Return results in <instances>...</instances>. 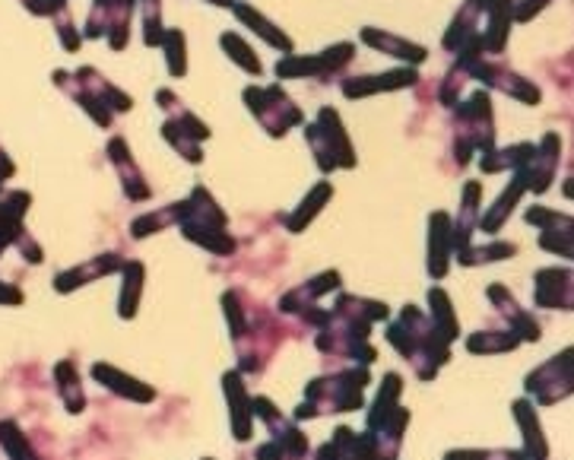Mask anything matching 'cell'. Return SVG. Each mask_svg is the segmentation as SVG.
I'll list each match as a JSON object with an SVG mask.
<instances>
[{
    "mask_svg": "<svg viewBox=\"0 0 574 460\" xmlns=\"http://www.w3.org/2000/svg\"><path fill=\"white\" fill-rule=\"evenodd\" d=\"M387 340H391V346L406 362H413L416 375L422 381H432L438 375V368L451 359V343L444 340L435 330V324L413 305H406L400 311V318L387 327Z\"/></svg>",
    "mask_w": 574,
    "mask_h": 460,
    "instance_id": "obj_2",
    "label": "cell"
},
{
    "mask_svg": "<svg viewBox=\"0 0 574 460\" xmlns=\"http://www.w3.org/2000/svg\"><path fill=\"white\" fill-rule=\"evenodd\" d=\"M416 70L400 67V70H387V73H372V77H356V80H343V96L346 99H359V96H372V92H391V89H406L416 86Z\"/></svg>",
    "mask_w": 574,
    "mask_h": 460,
    "instance_id": "obj_17",
    "label": "cell"
},
{
    "mask_svg": "<svg viewBox=\"0 0 574 460\" xmlns=\"http://www.w3.org/2000/svg\"><path fill=\"white\" fill-rule=\"evenodd\" d=\"M165 48V58H169V73L172 77H184V70H188V58H184V35L178 29H169L162 35V42Z\"/></svg>",
    "mask_w": 574,
    "mask_h": 460,
    "instance_id": "obj_33",
    "label": "cell"
},
{
    "mask_svg": "<svg viewBox=\"0 0 574 460\" xmlns=\"http://www.w3.org/2000/svg\"><path fill=\"white\" fill-rule=\"evenodd\" d=\"M337 289H340V273L327 270L321 276H314V280L289 289L280 299V311L289 318H299L308 327H321L330 318V308H321L318 302L327 296V292H337Z\"/></svg>",
    "mask_w": 574,
    "mask_h": 460,
    "instance_id": "obj_8",
    "label": "cell"
},
{
    "mask_svg": "<svg viewBox=\"0 0 574 460\" xmlns=\"http://www.w3.org/2000/svg\"><path fill=\"white\" fill-rule=\"evenodd\" d=\"M527 223L540 226V248L552 251L559 257H571V216L559 210H546V207H530L527 210Z\"/></svg>",
    "mask_w": 574,
    "mask_h": 460,
    "instance_id": "obj_15",
    "label": "cell"
},
{
    "mask_svg": "<svg viewBox=\"0 0 574 460\" xmlns=\"http://www.w3.org/2000/svg\"><path fill=\"white\" fill-rule=\"evenodd\" d=\"M58 35H61V42H64V48H80V35H73V20H70V13L67 10H61L58 13Z\"/></svg>",
    "mask_w": 574,
    "mask_h": 460,
    "instance_id": "obj_38",
    "label": "cell"
},
{
    "mask_svg": "<svg viewBox=\"0 0 574 460\" xmlns=\"http://www.w3.org/2000/svg\"><path fill=\"white\" fill-rule=\"evenodd\" d=\"M495 146V131H492V102L489 92H473V96L460 105L457 124H454V150L451 156L464 169L470 162V150L489 153Z\"/></svg>",
    "mask_w": 574,
    "mask_h": 460,
    "instance_id": "obj_6",
    "label": "cell"
},
{
    "mask_svg": "<svg viewBox=\"0 0 574 460\" xmlns=\"http://www.w3.org/2000/svg\"><path fill=\"white\" fill-rule=\"evenodd\" d=\"M549 0H521V4H514V20L517 23H527L533 13H540Z\"/></svg>",
    "mask_w": 574,
    "mask_h": 460,
    "instance_id": "obj_39",
    "label": "cell"
},
{
    "mask_svg": "<svg viewBox=\"0 0 574 460\" xmlns=\"http://www.w3.org/2000/svg\"><path fill=\"white\" fill-rule=\"evenodd\" d=\"M362 42L384 51V54H391V58L410 61V64H422L425 58H429V51H425L422 45H413V42L400 39V35L381 32V29H362Z\"/></svg>",
    "mask_w": 574,
    "mask_h": 460,
    "instance_id": "obj_21",
    "label": "cell"
},
{
    "mask_svg": "<svg viewBox=\"0 0 574 460\" xmlns=\"http://www.w3.org/2000/svg\"><path fill=\"white\" fill-rule=\"evenodd\" d=\"M489 302L495 305V311L502 315L508 324H511V330L521 340H540L543 334H540V321H533V315H527V311L514 302V296H508V289L505 286H489Z\"/></svg>",
    "mask_w": 574,
    "mask_h": 460,
    "instance_id": "obj_18",
    "label": "cell"
},
{
    "mask_svg": "<svg viewBox=\"0 0 574 460\" xmlns=\"http://www.w3.org/2000/svg\"><path fill=\"white\" fill-rule=\"evenodd\" d=\"M521 337L514 334V330H479V334L467 337V349L470 353H511L517 349Z\"/></svg>",
    "mask_w": 574,
    "mask_h": 460,
    "instance_id": "obj_28",
    "label": "cell"
},
{
    "mask_svg": "<svg viewBox=\"0 0 574 460\" xmlns=\"http://www.w3.org/2000/svg\"><path fill=\"white\" fill-rule=\"evenodd\" d=\"M353 42L333 45L321 54H311V58H299V54H286V58L276 64V77L283 80H327L333 73H340L349 61H353Z\"/></svg>",
    "mask_w": 574,
    "mask_h": 460,
    "instance_id": "obj_11",
    "label": "cell"
},
{
    "mask_svg": "<svg viewBox=\"0 0 574 460\" xmlns=\"http://www.w3.org/2000/svg\"><path fill=\"white\" fill-rule=\"evenodd\" d=\"M368 384V365L343 368L337 375H327L308 384L305 403L295 410V419H314L324 413H349L362 407V391Z\"/></svg>",
    "mask_w": 574,
    "mask_h": 460,
    "instance_id": "obj_4",
    "label": "cell"
},
{
    "mask_svg": "<svg viewBox=\"0 0 574 460\" xmlns=\"http://www.w3.org/2000/svg\"><path fill=\"white\" fill-rule=\"evenodd\" d=\"M156 99L169 102V105H162V108H165V112H172V118L165 121V127H162L165 140H169L188 162H200V140L210 137V127L203 124L200 118H194L188 108H184V102H178L175 92L162 89Z\"/></svg>",
    "mask_w": 574,
    "mask_h": 460,
    "instance_id": "obj_9",
    "label": "cell"
},
{
    "mask_svg": "<svg viewBox=\"0 0 574 460\" xmlns=\"http://www.w3.org/2000/svg\"><path fill=\"white\" fill-rule=\"evenodd\" d=\"M127 286H124V296H121V315L131 318L137 311V299H140V283H143V267L140 264H127Z\"/></svg>",
    "mask_w": 574,
    "mask_h": 460,
    "instance_id": "obj_35",
    "label": "cell"
},
{
    "mask_svg": "<svg viewBox=\"0 0 574 460\" xmlns=\"http://www.w3.org/2000/svg\"><path fill=\"white\" fill-rule=\"evenodd\" d=\"M210 4H216V7H235V0H210Z\"/></svg>",
    "mask_w": 574,
    "mask_h": 460,
    "instance_id": "obj_40",
    "label": "cell"
},
{
    "mask_svg": "<svg viewBox=\"0 0 574 460\" xmlns=\"http://www.w3.org/2000/svg\"><path fill=\"white\" fill-rule=\"evenodd\" d=\"M527 394L536 397V403H543V407L559 403L562 397L571 394V349H565V353L536 368L527 378Z\"/></svg>",
    "mask_w": 574,
    "mask_h": 460,
    "instance_id": "obj_14",
    "label": "cell"
},
{
    "mask_svg": "<svg viewBox=\"0 0 574 460\" xmlns=\"http://www.w3.org/2000/svg\"><path fill=\"white\" fill-rule=\"evenodd\" d=\"M432 235H429V276L441 280L448 273V257L454 254V242H451V216L448 213H435L429 219Z\"/></svg>",
    "mask_w": 574,
    "mask_h": 460,
    "instance_id": "obj_19",
    "label": "cell"
},
{
    "mask_svg": "<svg viewBox=\"0 0 574 460\" xmlns=\"http://www.w3.org/2000/svg\"><path fill=\"white\" fill-rule=\"evenodd\" d=\"M245 102L251 105L254 118L264 124V131L270 137H283L292 124H302V112L292 105V99L280 86H248L245 89Z\"/></svg>",
    "mask_w": 574,
    "mask_h": 460,
    "instance_id": "obj_10",
    "label": "cell"
},
{
    "mask_svg": "<svg viewBox=\"0 0 574 460\" xmlns=\"http://www.w3.org/2000/svg\"><path fill=\"white\" fill-rule=\"evenodd\" d=\"M175 223L191 242H197L216 257H229L235 251V238L226 232V213L216 207L207 188H194V194L184 204H175Z\"/></svg>",
    "mask_w": 574,
    "mask_h": 460,
    "instance_id": "obj_3",
    "label": "cell"
},
{
    "mask_svg": "<svg viewBox=\"0 0 574 460\" xmlns=\"http://www.w3.org/2000/svg\"><path fill=\"white\" fill-rule=\"evenodd\" d=\"M460 67H464V73H467V77L483 80V83H489L492 89L505 92V96L517 99V102H527V105H536V102H540V89H536L530 80H524L521 73L508 70L502 61L467 58V61H460Z\"/></svg>",
    "mask_w": 574,
    "mask_h": 460,
    "instance_id": "obj_12",
    "label": "cell"
},
{
    "mask_svg": "<svg viewBox=\"0 0 574 460\" xmlns=\"http://www.w3.org/2000/svg\"><path fill=\"white\" fill-rule=\"evenodd\" d=\"M92 375H96L99 381H105L111 391H118V394H124V397H131V400H153V391L150 388H143L140 381H134V378H127V375H121L118 368H108V365H96L92 368Z\"/></svg>",
    "mask_w": 574,
    "mask_h": 460,
    "instance_id": "obj_30",
    "label": "cell"
},
{
    "mask_svg": "<svg viewBox=\"0 0 574 460\" xmlns=\"http://www.w3.org/2000/svg\"><path fill=\"white\" fill-rule=\"evenodd\" d=\"M222 48L229 51V58L238 64V67H245L248 73H257V77H261L264 73V64H261V58H257V54L251 51V45H245V39L242 35H235V32H222Z\"/></svg>",
    "mask_w": 574,
    "mask_h": 460,
    "instance_id": "obj_31",
    "label": "cell"
},
{
    "mask_svg": "<svg viewBox=\"0 0 574 460\" xmlns=\"http://www.w3.org/2000/svg\"><path fill=\"white\" fill-rule=\"evenodd\" d=\"M527 194V188H524V181L521 178H517L514 175V181L508 184V188H505V194L502 197H498L495 200V204L486 210V216L483 219H479V229H483V232H489V235H495L498 229H502V223H505V219L511 216V210H514V204H517V200H521Z\"/></svg>",
    "mask_w": 574,
    "mask_h": 460,
    "instance_id": "obj_24",
    "label": "cell"
},
{
    "mask_svg": "<svg viewBox=\"0 0 574 460\" xmlns=\"http://www.w3.org/2000/svg\"><path fill=\"white\" fill-rule=\"evenodd\" d=\"M235 16H238V20H242L245 26H251L254 35H261V39H264L267 45H273V48H280V51L292 54V39H289V35H286L280 26H273L264 13H257V10L248 7V4H235Z\"/></svg>",
    "mask_w": 574,
    "mask_h": 460,
    "instance_id": "obj_23",
    "label": "cell"
},
{
    "mask_svg": "<svg viewBox=\"0 0 574 460\" xmlns=\"http://www.w3.org/2000/svg\"><path fill=\"white\" fill-rule=\"evenodd\" d=\"M514 419H517V426H521L524 432V441H527V451L530 457H546L549 448H546V441H543V429H540V422H536V410L530 407L527 400H517L514 403Z\"/></svg>",
    "mask_w": 574,
    "mask_h": 460,
    "instance_id": "obj_25",
    "label": "cell"
},
{
    "mask_svg": "<svg viewBox=\"0 0 574 460\" xmlns=\"http://www.w3.org/2000/svg\"><path fill=\"white\" fill-rule=\"evenodd\" d=\"M222 384H226V397H229V407H232V432L238 441H248L254 413H251V397L242 384V372H229L226 378H222Z\"/></svg>",
    "mask_w": 574,
    "mask_h": 460,
    "instance_id": "obj_20",
    "label": "cell"
},
{
    "mask_svg": "<svg viewBox=\"0 0 574 460\" xmlns=\"http://www.w3.org/2000/svg\"><path fill=\"white\" fill-rule=\"evenodd\" d=\"M226 318L232 327V340L238 349V372L261 375L276 346L283 343V327L276 324L270 311L257 305L245 289H232L222 296Z\"/></svg>",
    "mask_w": 574,
    "mask_h": 460,
    "instance_id": "obj_1",
    "label": "cell"
},
{
    "mask_svg": "<svg viewBox=\"0 0 574 460\" xmlns=\"http://www.w3.org/2000/svg\"><path fill=\"white\" fill-rule=\"evenodd\" d=\"M533 299L540 308L552 311H571V273L562 267H546L536 273Z\"/></svg>",
    "mask_w": 574,
    "mask_h": 460,
    "instance_id": "obj_16",
    "label": "cell"
},
{
    "mask_svg": "<svg viewBox=\"0 0 574 460\" xmlns=\"http://www.w3.org/2000/svg\"><path fill=\"white\" fill-rule=\"evenodd\" d=\"M400 391H403V378L397 372L384 375L378 400H375L372 413H368V429H365L372 454L394 457L400 451L403 429H406V422H410V413L400 407Z\"/></svg>",
    "mask_w": 574,
    "mask_h": 460,
    "instance_id": "obj_5",
    "label": "cell"
},
{
    "mask_svg": "<svg viewBox=\"0 0 574 460\" xmlns=\"http://www.w3.org/2000/svg\"><path fill=\"white\" fill-rule=\"evenodd\" d=\"M429 302H432V324H435V330L438 334L448 340V343H454L457 337H460V327H457V318H454V308H451V299H448V292L444 289H432L429 292Z\"/></svg>",
    "mask_w": 574,
    "mask_h": 460,
    "instance_id": "obj_26",
    "label": "cell"
},
{
    "mask_svg": "<svg viewBox=\"0 0 574 460\" xmlns=\"http://www.w3.org/2000/svg\"><path fill=\"white\" fill-rule=\"evenodd\" d=\"M162 23H159V0H143V39L146 45H159L162 42Z\"/></svg>",
    "mask_w": 574,
    "mask_h": 460,
    "instance_id": "obj_37",
    "label": "cell"
},
{
    "mask_svg": "<svg viewBox=\"0 0 574 460\" xmlns=\"http://www.w3.org/2000/svg\"><path fill=\"white\" fill-rule=\"evenodd\" d=\"M172 223H175V204H172V207H165L159 216H156V213H146V216H140L131 229H134V238H146L150 232H159V229L172 226Z\"/></svg>",
    "mask_w": 574,
    "mask_h": 460,
    "instance_id": "obj_36",
    "label": "cell"
},
{
    "mask_svg": "<svg viewBox=\"0 0 574 460\" xmlns=\"http://www.w3.org/2000/svg\"><path fill=\"white\" fill-rule=\"evenodd\" d=\"M314 159H318L321 172H333V169H353L356 165V153H353V143H349L340 115L333 108H321L314 124L305 131Z\"/></svg>",
    "mask_w": 574,
    "mask_h": 460,
    "instance_id": "obj_7",
    "label": "cell"
},
{
    "mask_svg": "<svg viewBox=\"0 0 574 460\" xmlns=\"http://www.w3.org/2000/svg\"><path fill=\"white\" fill-rule=\"evenodd\" d=\"M121 261H118V254H102L96 257V261H89L86 267H77V270H67L58 276V289L61 292H70L73 286H83L89 276H99V273H111V270H118Z\"/></svg>",
    "mask_w": 574,
    "mask_h": 460,
    "instance_id": "obj_29",
    "label": "cell"
},
{
    "mask_svg": "<svg viewBox=\"0 0 574 460\" xmlns=\"http://www.w3.org/2000/svg\"><path fill=\"white\" fill-rule=\"evenodd\" d=\"M108 153H111V162L118 165V172H121V181H124V194L131 197V200H146L150 197V188L143 184V175L137 172V165L131 159V153L124 150V140L115 137L108 146Z\"/></svg>",
    "mask_w": 574,
    "mask_h": 460,
    "instance_id": "obj_22",
    "label": "cell"
},
{
    "mask_svg": "<svg viewBox=\"0 0 574 460\" xmlns=\"http://www.w3.org/2000/svg\"><path fill=\"white\" fill-rule=\"evenodd\" d=\"M517 248L511 242H489L483 248H467L464 254H457L460 264L476 267V264H489V261H502V257H511Z\"/></svg>",
    "mask_w": 574,
    "mask_h": 460,
    "instance_id": "obj_32",
    "label": "cell"
},
{
    "mask_svg": "<svg viewBox=\"0 0 574 460\" xmlns=\"http://www.w3.org/2000/svg\"><path fill=\"white\" fill-rule=\"evenodd\" d=\"M333 194V188H330V181H321L318 188H314L302 204H299V210L295 213H289V216H283V223H286V229L289 232H299V229H305V223H311L314 216H318V210L327 204V197Z\"/></svg>",
    "mask_w": 574,
    "mask_h": 460,
    "instance_id": "obj_27",
    "label": "cell"
},
{
    "mask_svg": "<svg viewBox=\"0 0 574 460\" xmlns=\"http://www.w3.org/2000/svg\"><path fill=\"white\" fill-rule=\"evenodd\" d=\"M251 413L264 419V426L270 432V445H264L257 454H283V457H299L308 451V441L302 438V432L292 426V422L273 407L267 397H254L251 400Z\"/></svg>",
    "mask_w": 574,
    "mask_h": 460,
    "instance_id": "obj_13",
    "label": "cell"
},
{
    "mask_svg": "<svg viewBox=\"0 0 574 460\" xmlns=\"http://www.w3.org/2000/svg\"><path fill=\"white\" fill-rule=\"evenodd\" d=\"M321 454L327 457V454H349V457H356V454H372V445H368V438L362 435V438H356L349 429H340L337 432V445H330L327 448H321Z\"/></svg>",
    "mask_w": 574,
    "mask_h": 460,
    "instance_id": "obj_34",
    "label": "cell"
}]
</instances>
